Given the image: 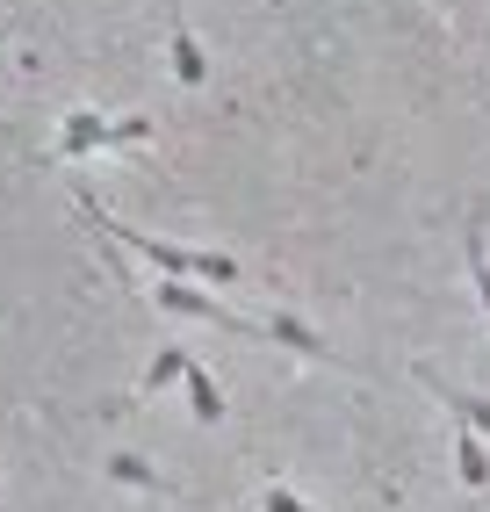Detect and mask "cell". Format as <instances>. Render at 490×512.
I'll return each instance as SVG.
<instances>
[{"label":"cell","instance_id":"6da1fadb","mask_svg":"<svg viewBox=\"0 0 490 512\" xmlns=\"http://www.w3.org/2000/svg\"><path fill=\"white\" fill-rule=\"evenodd\" d=\"M87 217H94L101 231H109V238H123L130 253H145V260L159 267L166 282H195V275H209V282H238V260H231V253H188V246H173V238H152V231H130V224H109L101 210H87Z\"/></svg>","mask_w":490,"mask_h":512},{"label":"cell","instance_id":"7a4b0ae2","mask_svg":"<svg viewBox=\"0 0 490 512\" xmlns=\"http://www.w3.org/2000/svg\"><path fill=\"white\" fill-rule=\"evenodd\" d=\"M159 311H173V318H202V325H224V332H260V325H245L238 311H217V296H202L195 282H166V275H159Z\"/></svg>","mask_w":490,"mask_h":512},{"label":"cell","instance_id":"3957f363","mask_svg":"<svg viewBox=\"0 0 490 512\" xmlns=\"http://www.w3.org/2000/svg\"><path fill=\"white\" fill-rule=\"evenodd\" d=\"M418 383H426V390H433L447 412L469 426V433H490V397H476V390H462V383H447V375H440V368H426V361H418Z\"/></svg>","mask_w":490,"mask_h":512},{"label":"cell","instance_id":"277c9868","mask_svg":"<svg viewBox=\"0 0 490 512\" xmlns=\"http://www.w3.org/2000/svg\"><path fill=\"white\" fill-rule=\"evenodd\" d=\"M260 332H267V339H282V347H289V354H303V361H332V368H346V361L332 354V339H318V332H310L296 311H274Z\"/></svg>","mask_w":490,"mask_h":512},{"label":"cell","instance_id":"5b68a950","mask_svg":"<svg viewBox=\"0 0 490 512\" xmlns=\"http://www.w3.org/2000/svg\"><path fill=\"white\" fill-rule=\"evenodd\" d=\"M166 58H173V80L181 87H202L209 80V58H202V44H195V29L173 15V29H166Z\"/></svg>","mask_w":490,"mask_h":512},{"label":"cell","instance_id":"8992f818","mask_svg":"<svg viewBox=\"0 0 490 512\" xmlns=\"http://www.w3.org/2000/svg\"><path fill=\"white\" fill-rule=\"evenodd\" d=\"M109 145V123H101L94 109H73L65 116V138H58V159H87V152H101Z\"/></svg>","mask_w":490,"mask_h":512},{"label":"cell","instance_id":"52a82bcc","mask_svg":"<svg viewBox=\"0 0 490 512\" xmlns=\"http://www.w3.org/2000/svg\"><path fill=\"white\" fill-rule=\"evenodd\" d=\"M181 383H188V404H195V419H202V426H224V390H217V375L188 361V375H181Z\"/></svg>","mask_w":490,"mask_h":512},{"label":"cell","instance_id":"ba28073f","mask_svg":"<svg viewBox=\"0 0 490 512\" xmlns=\"http://www.w3.org/2000/svg\"><path fill=\"white\" fill-rule=\"evenodd\" d=\"M454 469H462V484H469V491H483V484H490V455H483V433H469V426L454 433Z\"/></svg>","mask_w":490,"mask_h":512},{"label":"cell","instance_id":"9c48e42d","mask_svg":"<svg viewBox=\"0 0 490 512\" xmlns=\"http://www.w3.org/2000/svg\"><path fill=\"white\" fill-rule=\"evenodd\" d=\"M101 469H109L116 484H130V491H166V484H159V469H152L145 455H130V448H123V455H109Z\"/></svg>","mask_w":490,"mask_h":512},{"label":"cell","instance_id":"30bf717a","mask_svg":"<svg viewBox=\"0 0 490 512\" xmlns=\"http://www.w3.org/2000/svg\"><path fill=\"white\" fill-rule=\"evenodd\" d=\"M188 361H195L188 347H159V354H152V368H145V390H166V383H181V375H188Z\"/></svg>","mask_w":490,"mask_h":512},{"label":"cell","instance_id":"8fae6325","mask_svg":"<svg viewBox=\"0 0 490 512\" xmlns=\"http://www.w3.org/2000/svg\"><path fill=\"white\" fill-rule=\"evenodd\" d=\"M462 253H469V282H476V296H483V325H490V253H483V231L462 238Z\"/></svg>","mask_w":490,"mask_h":512},{"label":"cell","instance_id":"7c38bea8","mask_svg":"<svg viewBox=\"0 0 490 512\" xmlns=\"http://www.w3.org/2000/svg\"><path fill=\"white\" fill-rule=\"evenodd\" d=\"M260 512H310V505H303L289 484H267V491H260Z\"/></svg>","mask_w":490,"mask_h":512},{"label":"cell","instance_id":"4fadbf2b","mask_svg":"<svg viewBox=\"0 0 490 512\" xmlns=\"http://www.w3.org/2000/svg\"><path fill=\"white\" fill-rule=\"evenodd\" d=\"M137 138H152V116H123V123H109V145H137Z\"/></svg>","mask_w":490,"mask_h":512},{"label":"cell","instance_id":"5bb4252c","mask_svg":"<svg viewBox=\"0 0 490 512\" xmlns=\"http://www.w3.org/2000/svg\"><path fill=\"white\" fill-rule=\"evenodd\" d=\"M0 37H15V22H0Z\"/></svg>","mask_w":490,"mask_h":512},{"label":"cell","instance_id":"9a60e30c","mask_svg":"<svg viewBox=\"0 0 490 512\" xmlns=\"http://www.w3.org/2000/svg\"><path fill=\"white\" fill-rule=\"evenodd\" d=\"M0 138H8V123H0Z\"/></svg>","mask_w":490,"mask_h":512}]
</instances>
